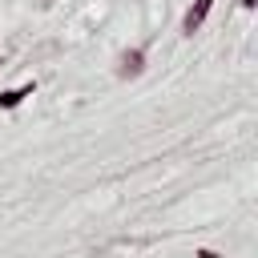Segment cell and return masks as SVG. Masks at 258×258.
Instances as JSON below:
<instances>
[{
  "mask_svg": "<svg viewBox=\"0 0 258 258\" xmlns=\"http://www.w3.org/2000/svg\"><path fill=\"white\" fill-rule=\"evenodd\" d=\"M210 8H214V0H194V8L185 12V20H181V28H185V32L194 36V32H198V28L206 24V16H210Z\"/></svg>",
  "mask_w": 258,
  "mask_h": 258,
  "instance_id": "obj_1",
  "label": "cell"
},
{
  "mask_svg": "<svg viewBox=\"0 0 258 258\" xmlns=\"http://www.w3.org/2000/svg\"><path fill=\"white\" fill-rule=\"evenodd\" d=\"M198 258H218V254H214V250H202V254H198Z\"/></svg>",
  "mask_w": 258,
  "mask_h": 258,
  "instance_id": "obj_4",
  "label": "cell"
},
{
  "mask_svg": "<svg viewBox=\"0 0 258 258\" xmlns=\"http://www.w3.org/2000/svg\"><path fill=\"white\" fill-rule=\"evenodd\" d=\"M141 73V52H129L125 56V69H121V77H137Z\"/></svg>",
  "mask_w": 258,
  "mask_h": 258,
  "instance_id": "obj_3",
  "label": "cell"
},
{
  "mask_svg": "<svg viewBox=\"0 0 258 258\" xmlns=\"http://www.w3.org/2000/svg\"><path fill=\"white\" fill-rule=\"evenodd\" d=\"M32 89H36V85L28 81V85H20V89H8V93H0V109H16L24 97H32Z\"/></svg>",
  "mask_w": 258,
  "mask_h": 258,
  "instance_id": "obj_2",
  "label": "cell"
},
{
  "mask_svg": "<svg viewBox=\"0 0 258 258\" xmlns=\"http://www.w3.org/2000/svg\"><path fill=\"white\" fill-rule=\"evenodd\" d=\"M254 4H258V0H242V8H254Z\"/></svg>",
  "mask_w": 258,
  "mask_h": 258,
  "instance_id": "obj_5",
  "label": "cell"
}]
</instances>
